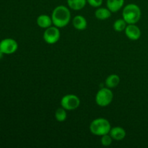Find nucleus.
<instances>
[{
    "instance_id": "3",
    "label": "nucleus",
    "mask_w": 148,
    "mask_h": 148,
    "mask_svg": "<svg viewBox=\"0 0 148 148\" xmlns=\"http://www.w3.org/2000/svg\"><path fill=\"white\" fill-rule=\"evenodd\" d=\"M89 128L92 134L101 137L104 134H109L111 127L109 121L106 119L98 118L90 123Z\"/></svg>"
},
{
    "instance_id": "6",
    "label": "nucleus",
    "mask_w": 148,
    "mask_h": 148,
    "mask_svg": "<svg viewBox=\"0 0 148 148\" xmlns=\"http://www.w3.org/2000/svg\"><path fill=\"white\" fill-rule=\"evenodd\" d=\"M60 36L59 27L56 26H51L45 30L43 35V38L48 44H54L59 41Z\"/></svg>"
},
{
    "instance_id": "18",
    "label": "nucleus",
    "mask_w": 148,
    "mask_h": 148,
    "mask_svg": "<svg viewBox=\"0 0 148 148\" xmlns=\"http://www.w3.org/2000/svg\"><path fill=\"white\" fill-rule=\"evenodd\" d=\"M112 141H113V139L109 134H104V135L101 136V143L103 146L108 147V146L111 145L112 144Z\"/></svg>"
},
{
    "instance_id": "7",
    "label": "nucleus",
    "mask_w": 148,
    "mask_h": 148,
    "mask_svg": "<svg viewBox=\"0 0 148 148\" xmlns=\"http://www.w3.org/2000/svg\"><path fill=\"white\" fill-rule=\"evenodd\" d=\"M18 43L14 39L4 38L0 41V51L4 54H12L17 51Z\"/></svg>"
},
{
    "instance_id": "14",
    "label": "nucleus",
    "mask_w": 148,
    "mask_h": 148,
    "mask_svg": "<svg viewBox=\"0 0 148 148\" xmlns=\"http://www.w3.org/2000/svg\"><path fill=\"white\" fill-rule=\"evenodd\" d=\"M95 16L97 19L100 20H105L109 18L111 16V12L108 8L100 7L95 12Z\"/></svg>"
},
{
    "instance_id": "4",
    "label": "nucleus",
    "mask_w": 148,
    "mask_h": 148,
    "mask_svg": "<svg viewBox=\"0 0 148 148\" xmlns=\"http://www.w3.org/2000/svg\"><path fill=\"white\" fill-rule=\"evenodd\" d=\"M114 99V93L108 88H102L95 95V103L101 107H106L111 103Z\"/></svg>"
},
{
    "instance_id": "16",
    "label": "nucleus",
    "mask_w": 148,
    "mask_h": 148,
    "mask_svg": "<svg viewBox=\"0 0 148 148\" xmlns=\"http://www.w3.org/2000/svg\"><path fill=\"white\" fill-rule=\"evenodd\" d=\"M66 110L64 109V108L61 107L59 108L55 112V119L56 121H59V122H63L67 118V114H66Z\"/></svg>"
},
{
    "instance_id": "17",
    "label": "nucleus",
    "mask_w": 148,
    "mask_h": 148,
    "mask_svg": "<svg viewBox=\"0 0 148 148\" xmlns=\"http://www.w3.org/2000/svg\"><path fill=\"white\" fill-rule=\"evenodd\" d=\"M127 23H126L124 19H118L114 23V29L117 32L124 31L125 30L126 27L127 25Z\"/></svg>"
},
{
    "instance_id": "20",
    "label": "nucleus",
    "mask_w": 148,
    "mask_h": 148,
    "mask_svg": "<svg viewBox=\"0 0 148 148\" xmlns=\"http://www.w3.org/2000/svg\"><path fill=\"white\" fill-rule=\"evenodd\" d=\"M3 56H4V53H3L2 51H0V60H1V59H2Z\"/></svg>"
},
{
    "instance_id": "5",
    "label": "nucleus",
    "mask_w": 148,
    "mask_h": 148,
    "mask_svg": "<svg viewBox=\"0 0 148 148\" xmlns=\"http://www.w3.org/2000/svg\"><path fill=\"white\" fill-rule=\"evenodd\" d=\"M61 106L66 111H73L77 109L80 105V99L74 94L65 95L61 100Z\"/></svg>"
},
{
    "instance_id": "9",
    "label": "nucleus",
    "mask_w": 148,
    "mask_h": 148,
    "mask_svg": "<svg viewBox=\"0 0 148 148\" xmlns=\"http://www.w3.org/2000/svg\"><path fill=\"white\" fill-rule=\"evenodd\" d=\"M109 134L112 137L113 140H116V141H120L125 138L127 133H126L125 130L121 127H115L114 128L111 129Z\"/></svg>"
},
{
    "instance_id": "12",
    "label": "nucleus",
    "mask_w": 148,
    "mask_h": 148,
    "mask_svg": "<svg viewBox=\"0 0 148 148\" xmlns=\"http://www.w3.org/2000/svg\"><path fill=\"white\" fill-rule=\"evenodd\" d=\"M124 0H107V8L111 12H117L119 11L124 6Z\"/></svg>"
},
{
    "instance_id": "19",
    "label": "nucleus",
    "mask_w": 148,
    "mask_h": 148,
    "mask_svg": "<svg viewBox=\"0 0 148 148\" xmlns=\"http://www.w3.org/2000/svg\"><path fill=\"white\" fill-rule=\"evenodd\" d=\"M103 0H87V2L90 6L95 8H98L101 7L103 4Z\"/></svg>"
},
{
    "instance_id": "2",
    "label": "nucleus",
    "mask_w": 148,
    "mask_h": 148,
    "mask_svg": "<svg viewBox=\"0 0 148 148\" xmlns=\"http://www.w3.org/2000/svg\"><path fill=\"white\" fill-rule=\"evenodd\" d=\"M141 10L135 4H129L122 11L123 19L127 24H136L141 18Z\"/></svg>"
},
{
    "instance_id": "10",
    "label": "nucleus",
    "mask_w": 148,
    "mask_h": 148,
    "mask_svg": "<svg viewBox=\"0 0 148 148\" xmlns=\"http://www.w3.org/2000/svg\"><path fill=\"white\" fill-rule=\"evenodd\" d=\"M72 24L75 29L78 30H83L88 26V22L82 15H77L72 20Z\"/></svg>"
},
{
    "instance_id": "15",
    "label": "nucleus",
    "mask_w": 148,
    "mask_h": 148,
    "mask_svg": "<svg viewBox=\"0 0 148 148\" xmlns=\"http://www.w3.org/2000/svg\"><path fill=\"white\" fill-rule=\"evenodd\" d=\"M120 82V77L119 75H115V74H112V75H109L108 77L106 79V86L107 88H114L119 85Z\"/></svg>"
},
{
    "instance_id": "8",
    "label": "nucleus",
    "mask_w": 148,
    "mask_h": 148,
    "mask_svg": "<svg viewBox=\"0 0 148 148\" xmlns=\"http://www.w3.org/2000/svg\"><path fill=\"white\" fill-rule=\"evenodd\" d=\"M125 35L132 40H137L141 36V30L135 24H128L126 27Z\"/></svg>"
},
{
    "instance_id": "11",
    "label": "nucleus",
    "mask_w": 148,
    "mask_h": 148,
    "mask_svg": "<svg viewBox=\"0 0 148 148\" xmlns=\"http://www.w3.org/2000/svg\"><path fill=\"white\" fill-rule=\"evenodd\" d=\"M36 23H37V25L39 27L43 29H46L48 27H51V25L53 24L51 17L47 15V14H40V15H39L37 17Z\"/></svg>"
},
{
    "instance_id": "13",
    "label": "nucleus",
    "mask_w": 148,
    "mask_h": 148,
    "mask_svg": "<svg viewBox=\"0 0 148 148\" xmlns=\"http://www.w3.org/2000/svg\"><path fill=\"white\" fill-rule=\"evenodd\" d=\"M66 2L69 8L75 11L82 10L88 3L87 0H66Z\"/></svg>"
},
{
    "instance_id": "1",
    "label": "nucleus",
    "mask_w": 148,
    "mask_h": 148,
    "mask_svg": "<svg viewBox=\"0 0 148 148\" xmlns=\"http://www.w3.org/2000/svg\"><path fill=\"white\" fill-rule=\"evenodd\" d=\"M53 25L59 28L64 27L69 24L71 20V13L66 6L59 5L55 7L51 14Z\"/></svg>"
}]
</instances>
